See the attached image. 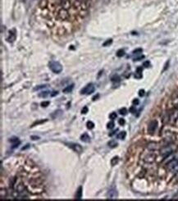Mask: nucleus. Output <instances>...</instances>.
Instances as JSON below:
<instances>
[{
  "label": "nucleus",
  "instance_id": "f257e3e1",
  "mask_svg": "<svg viewBox=\"0 0 178 201\" xmlns=\"http://www.w3.org/2000/svg\"><path fill=\"white\" fill-rule=\"evenodd\" d=\"M49 68L52 70V72H53L54 73H60L62 71V65L59 63L58 62H55V61H52L49 62Z\"/></svg>",
  "mask_w": 178,
  "mask_h": 201
},
{
  "label": "nucleus",
  "instance_id": "f03ea898",
  "mask_svg": "<svg viewBox=\"0 0 178 201\" xmlns=\"http://www.w3.org/2000/svg\"><path fill=\"white\" fill-rule=\"evenodd\" d=\"M166 168H167V169L169 171L177 170L178 169V159H173L172 160H170L169 162L166 164Z\"/></svg>",
  "mask_w": 178,
  "mask_h": 201
},
{
  "label": "nucleus",
  "instance_id": "7ed1b4c3",
  "mask_svg": "<svg viewBox=\"0 0 178 201\" xmlns=\"http://www.w3.org/2000/svg\"><path fill=\"white\" fill-rule=\"evenodd\" d=\"M149 152L148 153H146V154L144 156V161L145 163H153L154 161H155V159H156V155L155 153H153V151L151 150H149Z\"/></svg>",
  "mask_w": 178,
  "mask_h": 201
},
{
  "label": "nucleus",
  "instance_id": "20e7f679",
  "mask_svg": "<svg viewBox=\"0 0 178 201\" xmlns=\"http://www.w3.org/2000/svg\"><path fill=\"white\" fill-rule=\"evenodd\" d=\"M173 149H172V147L170 145H165V146L161 149V155L163 156V158H168V156H170L172 153Z\"/></svg>",
  "mask_w": 178,
  "mask_h": 201
},
{
  "label": "nucleus",
  "instance_id": "39448f33",
  "mask_svg": "<svg viewBox=\"0 0 178 201\" xmlns=\"http://www.w3.org/2000/svg\"><path fill=\"white\" fill-rule=\"evenodd\" d=\"M58 16L59 18H61L62 20H68L70 17V14L68 13V10L61 8L59 9L58 12Z\"/></svg>",
  "mask_w": 178,
  "mask_h": 201
},
{
  "label": "nucleus",
  "instance_id": "423d86ee",
  "mask_svg": "<svg viewBox=\"0 0 178 201\" xmlns=\"http://www.w3.org/2000/svg\"><path fill=\"white\" fill-rule=\"evenodd\" d=\"M94 86L93 84H89L81 90V93L82 94H90L94 93Z\"/></svg>",
  "mask_w": 178,
  "mask_h": 201
},
{
  "label": "nucleus",
  "instance_id": "0eeeda50",
  "mask_svg": "<svg viewBox=\"0 0 178 201\" xmlns=\"http://www.w3.org/2000/svg\"><path fill=\"white\" fill-rule=\"evenodd\" d=\"M158 127V121L156 120H153L149 122V127H148V132L150 135H153V134L155 132L156 129Z\"/></svg>",
  "mask_w": 178,
  "mask_h": 201
},
{
  "label": "nucleus",
  "instance_id": "6e6552de",
  "mask_svg": "<svg viewBox=\"0 0 178 201\" xmlns=\"http://www.w3.org/2000/svg\"><path fill=\"white\" fill-rule=\"evenodd\" d=\"M68 146L72 149L75 152H77V153H81L83 151V148L81 146L80 144H73V143H70V144H68Z\"/></svg>",
  "mask_w": 178,
  "mask_h": 201
},
{
  "label": "nucleus",
  "instance_id": "1a4fd4ad",
  "mask_svg": "<svg viewBox=\"0 0 178 201\" xmlns=\"http://www.w3.org/2000/svg\"><path fill=\"white\" fill-rule=\"evenodd\" d=\"M108 199H117V191L115 189H111V190L108 191Z\"/></svg>",
  "mask_w": 178,
  "mask_h": 201
},
{
  "label": "nucleus",
  "instance_id": "9d476101",
  "mask_svg": "<svg viewBox=\"0 0 178 201\" xmlns=\"http://www.w3.org/2000/svg\"><path fill=\"white\" fill-rule=\"evenodd\" d=\"M172 102L175 107L178 108V92H176L173 94L172 98Z\"/></svg>",
  "mask_w": 178,
  "mask_h": 201
},
{
  "label": "nucleus",
  "instance_id": "9b49d317",
  "mask_svg": "<svg viewBox=\"0 0 178 201\" xmlns=\"http://www.w3.org/2000/svg\"><path fill=\"white\" fill-rule=\"evenodd\" d=\"M81 140L83 141V142L85 143H89L90 141V137L89 136V135L87 133H84L83 135L81 136Z\"/></svg>",
  "mask_w": 178,
  "mask_h": 201
},
{
  "label": "nucleus",
  "instance_id": "f8f14e48",
  "mask_svg": "<svg viewBox=\"0 0 178 201\" xmlns=\"http://www.w3.org/2000/svg\"><path fill=\"white\" fill-rule=\"evenodd\" d=\"M157 148H158L157 144H156V143H153V142L149 143V144L147 145V149H149V150H151V151H154Z\"/></svg>",
  "mask_w": 178,
  "mask_h": 201
},
{
  "label": "nucleus",
  "instance_id": "ddd939ff",
  "mask_svg": "<svg viewBox=\"0 0 178 201\" xmlns=\"http://www.w3.org/2000/svg\"><path fill=\"white\" fill-rule=\"evenodd\" d=\"M15 39H16L15 32H14V31H10L9 36H8V38H7V40H8L9 42H13L15 40Z\"/></svg>",
  "mask_w": 178,
  "mask_h": 201
},
{
  "label": "nucleus",
  "instance_id": "4468645a",
  "mask_svg": "<svg viewBox=\"0 0 178 201\" xmlns=\"http://www.w3.org/2000/svg\"><path fill=\"white\" fill-rule=\"evenodd\" d=\"M81 197H82V187L80 186V187L78 188L77 191H76V199H81Z\"/></svg>",
  "mask_w": 178,
  "mask_h": 201
},
{
  "label": "nucleus",
  "instance_id": "2eb2a0df",
  "mask_svg": "<svg viewBox=\"0 0 178 201\" xmlns=\"http://www.w3.org/2000/svg\"><path fill=\"white\" fill-rule=\"evenodd\" d=\"M73 88H74V85L72 84V85H68V86H66V87L65 88V89H63V93H66V94H68V93H70L71 91H72V90H73Z\"/></svg>",
  "mask_w": 178,
  "mask_h": 201
},
{
  "label": "nucleus",
  "instance_id": "dca6fc26",
  "mask_svg": "<svg viewBox=\"0 0 178 201\" xmlns=\"http://www.w3.org/2000/svg\"><path fill=\"white\" fill-rule=\"evenodd\" d=\"M7 190L4 188H1V191H0V196H1V199H5L7 197Z\"/></svg>",
  "mask_w": 178,
  "mask_h": 201
},
{
  "label": "nucleus",
  "instance_id": "f3484780",
  "mask_svg": "<svg viewBox=\"0 0 178 201\" xmlns=\"http://www.w3.org/2000/svg\"><path fill=\"white\" fill-rule=\"evenodd\" d=\"M118 161H119V158H118L117 156L113 157L112 159V160H111V165H112V166H115L116 164H117Z\"/></svg>",
  "mask_w": 178,
  "mask_h": 201
},
{
  "label": "nucleus",
  "instance_id": "a211bd4d",
  "mask_svg": "<svg viewBox=\"0 0 178 201\" xmlns=\"http://www.w3.org/2000/svg\"><path fill=\"white\" fill-rule=\"evenodd\" d=\"M126 136V131H121L119 134L117 135V139L119 140H124Z\"/></svg>",
  "mask_w": 178,
  "mask_h": 201
},
{
  "label": "nucleus",
  "instance_id": "6ab92c4d",
  "mask_svg": "<svg viewBox=\"0 0 178 201\" xmlns=\"http://www.w3.org/2000/svg\"><path fill=\"white\" fill-rule=\"evenodd\" d=\"M48 6V1H46V0H41L40 3H39V7H41L42 9L45 8Z\"/></svg>",
  "mask_w": 178,
  "mask_h": 201
},
{
  "label": "nucleus",
  "instance_id": "aec40b11",
  "mask_svg": "<svg viewBox=\"0 0 178 201\" xmlns=\"http://www.w3.org/2000/svg\"><path fill=\"white\" fill-rule=\"evenodd\" d=\"M86 126H87V128L90 129V130H91V129H93L94 127V123L93 122V121H87Z\"/></svg>",
  "mask_w": 178,
  "mask_h": 201
},
{
  "label": "nucleus",
  "instance_id": "412c9836",
  "mask_svg": "<svg viewBox=\"0 0 178 201\" xmlns=\"http://www.w3.org/2000/svg\"><path fill=\"white\" fill-rule=\"evenodd\" d=\"M49 94H51L50 92H49V91H43V92L39 93V97H42V98H46L48 95H49Z\"/></svg>",
  "mask_w": 178,
  "mask_h": 201
},
{
  "label": "nucleus",
  "instance_id": "4be33fe9",
  "mask_svg": "<svg viewBox=\"0 0 178 201\" xmlns=\"http://www.w3.org/2000/svg\"><path fill=\"white\" fill-rule=\"evenodd\" d=\"M117 143L115 140H111L108 142V146L111 147V148H115V147H117Z\"/></svg>",
  "mask_w": 178,
  "mask_h": 201
},
{
  "label": "nucleus",
  "instance_id": "5701e85b",
  "mask_svg": "<svg viewBox=\"0 0 178 201\" xmlns=\"http://www.w3.org/2000/svg\"><path fill=\"white\" fill-rule=\"evenodd\" d=\"M124 54H125V51L123 49H120V50H118L117 52V56L119 57V58L124 56Z\"/></svg>",
  "mask_w": 178,
  "mask_h": 201
},
{
  "label": "nucleus",
  "instance_id": "b1692460",
  "mask_svg": "<svg viewBox=\"0 0 178 201\" xmlns=\"http://www.w3.org/2000/svg\"><path fill=\"white\" fill-rule=\"evenodd\" d=\"M119 113L121 115H126L127 114V110H126V108H122L119 110Z\"/></svg>",
  "mask_w": 178,
  "mask_h": 201
},
{
  "label": "nucleus",
  "instance_id": "393cba45",
  "mask_svg": "<svg viewBox=\"0 0 178 201\" xmlns=\"http://www.w3.org/2000/svg\"><path fill=\"white\" fill-rule=\"evenodd\" d=\"M111 80H112L113 82H115V81H120V77L117 76V75H114V76L111 78Z\"/></svg>",
  "mask_w": 178,
  "mask_h": 201
},
{
  "label": "nucleus",
  "instance_id": "a878e982",
  "mask_svg": "<svg viewBox=\"0 0 178 201\" xmlns=\"http://www.w3.org/2000/svg\"><path fill=\"white\" fill-rule=\"evenodd\" d=\"M9 141L11 143L15 144V143L19 142V140H18V138H17V137H13V138H11V139L9 140Z\"/></svg>",
  "mask_w": 178,
  "mask_h": 201
},
{
  "label": "nucleus",
  "instance_id": "bb28decb",
  "mask_svg": "<svg viewBox=\"0 0 178 201\" xmlns=\"http://www.w3.org/2000/svg\"><path fill=\"white\" fill-rule=\"evenodd\" d=\"M117 113H110V115H109V117H110V119H112V120H114V119H116L117 118Z\"/></svg>",
  "mask_w": 178,
  "mask_h": 201
},
{
  "label": "nucleus",
  "instance_id": "cd10ccee",
  "mask_svg": "<svg viewBox=\"0 0 178 201\" xmlns=\"http://www.w3.org/2000/svg\"><path fill=\"white\" fill-rule=\"evenodd\" d=\"M113 43V39H108V40H107L106 42H104V44H103V46H104V47H106V46H108V45H110L111 44H112Z\"/></svg>",
  "mask_w": 178,
  "mask_h": 201
},
{
  "label": "nucleus",
  "instance_id": "c85d7f7f",
  "mask_svg": "<svg viewBox=\"0 0 178 201\" xmlns=\"http://www.w3.org/2000/svg\"><path fill=\"white\" fill-rule=\"evenodd\" d=\"M47 85H39V86H37V87H35V89H34V90H41V89H44V88H46L47 87Z\"/></svg>",
  "mask_w": 178,
  "mask_h": 201
},
{
  "label": "nucleus",
  "instance_id": "c756f323",
  "mask_svg": "<svg viewBox=\"0 0 178 201\" xmlns=\"http://www.w3.org/2000/svg\"><path fill=\"white\" fill-rule=\"evenodd\" d=\"M114 126H115V124H114L113 121H110L107 125V127H108V129H113L114 127Z\"/></svg>",
  "mask_w": 178,
  "mask_h": 201
},
{
  "label": "nucleus",
  "instance_id": "7c9ffc66",
  "mask_svg": "<svg viewBox=\"0 0 178 201\" xmlns=\"http://www.w3.org/2000/svg\"><path fill=\"white\" fill-rule=\"evenodd\" d=\"M118 123H119L120 126H124L125 123H126V121H125V119H123V118H120V119L118 120Z\"/></svg>",
  "mask_w": 178,
  "mask_h": 201
},
{
  "label": "nucleus",
  "instance_id": "2f4dec72",
  "mask_svg": "<svg viewBox=\"0 0 178 201\" xmlns=\"http://www.w3.org/2000/svg\"><path fill=\"white\" fill-rule=\"evenodd\" d=\"M88 111H89L88 107H87V106H85V107L82 108V110H81V113H82L83 114H86L87 113H88Z\"/></svg>",
  "mask_w": 178,
  "mask_h": 201
},
{
  "label": "nucleus",
  "instance_id": "473e14b6",
  "mask_svg": "<svg viewBox=\"0 0 178 201\" xmlns=\"http://www.w3.org/2000/svg\"><path fill=\"white\" fill-rule=\"evenodd\" d=\"M142 51H143V49H137L133 51V53L134 54H139V53H142Z\"/></svg>",
  "mask_w": 178,
  "mask_h": 201
},
{
  "label": "nucleus",
  "instance_id": "72a5a7b5",
  "mask_svg": "<svg viewBox=\"0 0 178 201\" xmlns=\"http://www.w3.org/2000/svg\"><path fill=\"white\" fill-rule=\"evenodd\" d=\"M49 101H44V102H43V103H41V106L42 107H47V106H49Z\"/></svg>",
  "mask_w": 178,
  "mask_h": 201
},
{
  "label": "nucleus",
  "instance_id": "f704fd0d",
  "mask_svg": "<svg viewBox=\"0 0 178 201\" xmlns=\"http://www.w3.org/2000/svg\"><path fill=\"white\" fill-rule=\"evenodd\" d=\"M136 111V109L135 106H131V107L130 108V112L131 113H135Z\"/></svg>",
  "mask_w": 178,
  "mask_h": 201
},
{
  "label": "nucleus",
  "instance_id": "c9c22d12",
  "mask_svg": "<svg viewBox=\"0 0 178 201\" xmlns=\"http://www.w3.org/2000/svg\"><path fill=\"white\" fill-rule=\"evenodd\" d=\"M135 77L137 78V79H140L142 77V73L141 72H136V75H135Z\"/></svg>",
  "mask_w": 178,
  "mask_h": 201
},
{
  "label": "nucleus",
  "instance_id": "e433bc0d",
  "mask_svg": "<svg viewBox=\"0 0 178 201\" xmlns=\"http://www.w3.org/2000/svg\"><path fill=\"white\" fill-rule=\"evenodd\" d=\"M143 66H144V68H149V66H150V62L149 61H145L143 63Z\"/></svg>",
  "mask_w": 178,
  "mask_h": 201
},
{
  "label": "nucleus",
  "instance_id": "4c0bfd02",
  "mask_svg": "<svg viewBox=\"0 0 178 201\" xmlns=\"http://www.w3.org/2000/svg\"><path fill=\"white\" fill-rule=\"evenodd\" d=\"M139 103H140V101H139V99H137V98H135V99H134V100L132 101V104H133L134 105H137V104H139Z\"/></svg>",
  "mask_w": 178,
  "mask_h": 201
},
{
  "label": "nucleus",
  "instance_id": "58836bf2",
  "mask_svg": "<svg viewBox=\"0 0 178 201\" xmlns=\"http://www.w3.org/2000/svg\"><path fill=\"white\" fill-rule=\"evenodd\" d=\"M144 58V56L142 55V56H140L138 58H134V61H140V60H141V59H143Z\"/></svg>",
  "mask_w": 178,
  "mask_h": 201
},
{
  "label": "nucleus",
  "instance_id": "ea45409f",
  "mask_svg": "<svg viewBox=\"0 0 178 201\" xmlns=\"http://www.w3.org/2000/svg\"><path fill=\"white\" fill-rule=\"evenodd\" d=\"M139 95H140V97L144 95V90H140V91H139Z\"/></svg>",
  "mask_w": 178,
  "mask_h": 201
},
{
  "label": "nucleus",
  "instance_id": "a19ab883",
  "mask_svg": "<svg viewBox=\"0 0 178 201\" xmlns=\"http://www.w3.org/2000/svg\"><path fill=\"white\" fill-rule=\"evenodd\" d=\"M31 139H32L33 140H37L39 139V138L38 136H31Z\"/></svg>",
  "mask_w": 178,
  "mask_h": 201
},
{
  "label": "nucleus",
  "instance_id": "79ce46f5",
  "mask_svg": "<svg viewBox=\"0 0 178 201\" xmlns=\"http://www.w3.org/2000/svg\"><path fill=\"white\" fill-rule=\"evenodd\" d=\"M58 94V91H53L52 94H50V95H51V96H55V95H57Z\"/></svg>",
  "mask_w": 178,
  "mask_h": 201
},
{
  "label": "nucleus",
  "instance_id": "37998d69",
  "mask_svg": "<svg viewBox=\"0 0 178 201\" xmlns=\"http://www.w3.org/2000/svg\"><path fill=\"white\" fill-rule=\"evenodd\" d=\"M136 72H141L142 73V68H138L137 69H136Z\"/></svg>",
  "mask_w": 178,
  "mask_h": 201
},
{
  "label": "nucleus",
  "instance_id": "c03bdc74",
  "mask_svg": "<svg viewBox=\"0 0 178 201\" xmlns=\"http://www.w3.org/2000/svg\"><path fill=\"white\" fill-rule=\"evenodd\" d=\"M18 144H20V141H19V142H17V143H15V144H13V148H17V147L18 146Z\"/></svg>",
  "mask_w": 178,
  "mask_h": 201
},
{
  "label": "nucleus",
  "instance_id": "a18cd8bd",
  "mask_svg": "<svg viewBox=\"0 0 178 201\" xmlns=\"http://www.w3.org/2000/svg\"><path fill=\"white\" fill-rule=\"evenodd\" d=\"M115 133H116V131H112V132H111V133L109 134V136H113Z\"/></svg>",
  "mask_w": 178,
  "mask_h": 201
},
{
  "label": "nucleus",
  "instance_id": "49530a36",
  "mask_svg": "<svg viewBox=\"0 0 178 201\" xmlns=\"http://www.w3.org/2000/svg\"><path fill=\"white\" fill-rule=\"evenodd\" d=\"M168 64H169V62H167V63H166V66H165V68L163 69V71H165L166 69H167V68H168Z\"/></svg>",
  "mask_w": 178,
  "mask_h": 201
},
{
  "label": "nucleus",
  "instance_id": "de8ad7c7",
  "mask_svg": "<svg viewBox=\"0 0 178 201\" xmlns=\"http://www.w3.org/2000/svg\"><path fill=\"white\" fill-rule=\"evenodd\" d=\"M29 147H30V145H29V144H27L26 147H23V148H22V150H24V149H27V148H29Z\"/></svg>",
  "mask_w": 178,
  "mask_h": 201
},
{
  "label": "nucleus",
  "instance_id": "09e8293b",
  "mask_svg": "<svg viewBox=\"0 0 178 201\" xmlns=\"http://www.w3.org/2000/svg\"><path fill=\"white\" fill-rule=\"evenodd\" d=\"M98 97V95H97V96H94V97L93 98V100H96V99H95V98H97Z\"/></svg>",
  "mask_w": 178,
  "mask_h": 201
}]
</instances>
